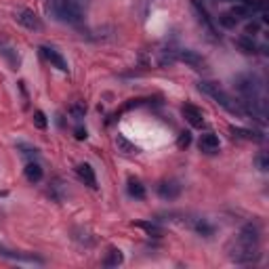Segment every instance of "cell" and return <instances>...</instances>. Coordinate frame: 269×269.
Masks as SVG:
<instances>
[{"instance_id":"obj_1","label":"cell","mask_w":269,"mask_h":269,"mask_svg":"<svg viewBox=\"0 0 269 269\" xmlns=\"http://www.w3.org/2000/svg\"><path fill=\"white\" fill-rule=\"evenodd\" d=\"M87 0H49L47 13L61 23H80L84 19Z\"/></svg>"},{"instance_id":"obj_2","label":"cell","mask_w":269,"mask_h":269,"mask_svg":"<svg viewBox=\"0 0 269 269\" xmlns=\"http://www.w3.org/2000/svg\"><path fill=\"white\" fill-rule=\"evenodd\" d=\"M198 89H200L204 95H208L212 101L219 103L221 107H225L229 111V114H244V109L240 107V103H236L234 99L225 93L217 82H210V80H202V82H198Z\"/></svg>"},{"instance_id":"obj_3","label":"cell","mask_w":269,"mask_h":269,"mask_svg":"<svg viewBox=\"0 0 269 269\" xmlns=\"http://www.w3.org/2000/svg\"><path fill=\"white\" fill-rule=\"evenodd\" d=\"M0 257L5 259H11V261H21V263H32V265H42L45 259L42 257H36L32 252H17V250H9L5 246H0Z\"/></svg>"},{"instance_id":"obj_4","label":"cell","mask_w":269,"mask_h":269,"mask_svg":"<svg viewBox=\"0 0 269 269\" xmlns=\"http://www.w3.org/2000/svg\"><path fill=\"white\" fill-rule=\"evenodd\" d=\"M15 19H17V23H21L23 27H27V30H34V32L42 30V21H40V17L36 15L34 11H30V9H21V11H17V13H15Z\"/></svg>"},{"instance_id":"obj_5","label":"cell","mask_w":269,"mask_h":269,"mask_svg":"<svg viewBox=\"0 0 269 269\" xmlns=\"http://www.w3.org/2000/svg\"><path fill=\"white\" fill-rule=\"evenodd\" d=\"M259 240H261L259 227L254 223H248V225H244V227H242V232H240L236 242L246 244V246H259Z\"/></svg>"},{"instance_id":"obj_6","label":"cell","mask_w":269,"mask_h":269,"mask_svg":"<svg viewBox=\"0 0 269 269\" xmlns=\"http://www.w3.org/2000/svg\"><path fill=\"white\" fill-rule=\"evenodd\" d=\"M181 111H183V118H185L194 129H202V126H204V114H202L200 107H196L191 103H185L181 107Z\"/></svg>"},{"instance_id":"obj_7","label":"cell","mask_w":269,"mask_h":269,"mask_svg":"<svg viewBox=\"0 0 269 269\" xmlns=\"http://www.w3.org/2000/svg\"><path fill=\"white\" fill-rule=\"evenodd\" d=\"M177 59L183 61V63H187V65L194 67V69H204V67H206V59L202 57V55H198L196 51H189V49L179 51V53H177Z\"/></svg>"},{"instance_id":"obj_8","label":"cell","mask_w":269,"mask_h":269,"mask_svg":"<svg viewBox=\"0 0 269 269\" xmlns=\"http://www.w3.org/2000/svg\"><path fill=\"white\" fill-rule=\"evenodd\" d=\"M40 53H42V57H45L51 65L61 69V72H67V61L63 59V55L59 51H55L53 47H40Z\"/></svg>"},{"instance_id":"obj_9","label":"cell","mask_w":269,"mask_h":269,"mask_svg":"<svg viewBox=\"0 0 269 269\" xmlns=\"http://www.w3.org/2000/svg\"><path fill=\"white\" fill-rule=\"evenodd\" d=\"M191 7H194V11L198 13V19L202 21V25L206 27V30H208L212 36H217V27H215V23H212V19L208 17V11L204 9V5L200 3V0H191Z\"/></svg>"},{"instance_id":"obj_10","label":"cell","mask_w":269,"mask_h":269,"mask_svg":"<svg viewBox=\"0 0 269 269\" xmlns=\"http://www.w3.org/2000/svg\"><path fill=\"white\" fill-rule=\"evenodd\" d=\"M158 194L162 200H175V198L181 194V185L177 181H162L158 185Z\"/></svg>"},{"instance_id":"obj_11","label":"cell","mask_w":269,"mask_h":269,"mask_svg":"<svg viewBox=\"0 0 269 269\" xmlns=\"http://www.w3.org/2000/svg\"><path fill=\"white\" fill-rule=\"evenodd\" d=\"M76 173L80 177V181H84V185H89V187H97V177H95V171H93V166L87 164V162H82L76 166Z\"/></svg>"},{"instance_id":"obj_12","label":"cell","mask_w":269,"mask_h":269,"mask_svg":"<svg viewBox=\"0 0 269 269\" xmlns=\"http://www.w3.org/2000/svg\"><path fill=\"white\" fill-rule=\"evenodd\" d=\"M219 137L215 135V133H206V135H202L200 137V149L202 151H206V153H215V151H219Z\"/></svg>"},{"instance_id":"obj_13","label":"cell","mask_w":269,"mask_h":269,"mask_svg":"<svg viewBox=\"0 0 269 269\" xmlns=\"http://www.w3.org/2000/svg\"><path fill=\"white\" fill-rule=\"evenodd\" d=\"M25 179L30 181V183H38V181H42V177H45V173H42V166L38 164V162H30L25 166Z\"/></svg>"},{"instance_id":"obj_14","label":"cell","mask_w":269,"mask_h":269,"mask_svg":"<svg viewBox=\"0 0 269 269\" xmlns=\"http://www.w3.org/2000/svg\"><path fill=\"white\" fill-rule=\"evenodd\" d=\"M122 261H124V254L118 248H109L105 259H103V265L105 267H118V265H122Z\"/></svg>"},{"instance_id":"obj_15","label":"cell","mask_w":269,"mask_h":269,"mask_svg":"<svg viewBox=\"0 0 269 269\" xmlns=\"http://www.w3.org/2000/svg\"><path fill=\"white\" fill-rule=\"evenodd\" d=\"M126 189H129V194L133 198H137V200H143L145 198V187H143V183H141L139 179H129V185H126Z\"/></svg>"},{"instance_id":"obj_16","label":"cell","mask_w":269,"mask_h":269,"mask_svg":"<svg viewBox=\"0 0 269 269\" xmlns=\"http://www.w3.org/2000/svg\"><path fill=\"white\" fill-rule=\"evenodd\" d=\"M232 135L238 137V139H246V141H263V135L261 133H252V131H246V129H238V126H232Z\"/></svg>"},{"instance_id":"obj_17","label":"cell","mask_w":269,"mask_h":269,"mask_svg":"<svg viewBox=\"0 0 269 269\" xmlns=\"http://www.w3.org/2000/svg\"><path fill=\"white\" fill-rule=\"evenodd\" d=\"M116 145H118V149L124 151V153H137V151H139V147H137L135 143H131V141L126 139L124 135H116Z\"/></svg>"},{"instance_id":"obj_18","label":"cell","mask_w":269,"mask_h":269,"mask_svg":"<svg viewBox=\"0 0 269 269\" xmlns=\"http://www.w3.org/2000/svg\"><path fill=\"white\" fill-rule=\"evenodd\" d=\"M236 45L240 47V49H242L244 53H257V42H254L252 40V36H242V38H238L236 40Z\"/></svg>"},{"instance_id":"obj_19","label":"cell","mask_w":269,"mask_h":269,"mask_svg":"<svg viewBox=\"0 0 269 269\" xmlns=\"http://www.w3.org/2000/svg\"><path fill=\"white\" fill-rule=\"evenodd\" d=\"M194 229H196V234H200V236H204V238H208V236H212L215 234V227L208 223V221H204V219H198L196 223H194Z\"/></svg>"},{"instance_id":"obj_20","label":"cell","mask_w":269,"mask_h":269,"mask_svg":"<svg viewBox=\"0 0 269 269\" xmlns=\"http://www.w3.org/2000/svg\"><path fill=\"white\" fill-rule=\"evenodd\" d=\"M137 227H141V229H145L149 236H153V238H160L164 232H162V227H158L156 223H145V221H141V223H135Z\"/></svg>"},{"instance_id":"obj_21","label":"cell","mask_w":269,"mask_h":269,"mask_svg":"<svg viewBox=\"0 0 269 269\" xmlns=\"http://www.w3.org/2000/svg\"><path fill=\"white\" fill-rule=\"evenodd\" d=\"M69 114H72L76 120H82L84 116H87V105L84 103H72L69 105Z\"/></svg>"},{"instance_id":"obj_22","label":"cell","mask_w":269,"mask_h":269,"mask_svg":"<svg viewBox=\"0 0 269 269\" xmlns=\"http://www.w3.org/2000/svg\"><path fill=\"white\" fill-rule=\"evenodd\" d=\"M219 23H221L223 27H229V30H232V27H236L238 19L232 15V13H221V15H219Z\"/></svg>"},{"instance_id":"obj_23","label":"cell","mask_w":269,"mask_h":269,"mask_svg":"<svg viewBox=\"0 0 269 269\" xmlns=\"http://www.w3.org/2000/svg\"><path fill=\"white\" fill-rule=\"evenodd\" d=\"M47 116L45 114H42V111L38 109V111H34V126H36V129H40V131H45L47 129Z\"/></svg>"},{"instance_id":"obj_24","label":"cell","mask_w":269,"mask_h":269,"mask_svg":"<svg viewBox=\"0 0 269 269\" xmlns=\"http://www.w3.org/2000/svg\"><path fill=\"white\" fill-rule=\"evenodd\" d=\"M17 149H21V153L27 156V158H36V156H38V149L36 147H30V145H25V143H19Z\"/></svg>"},{"instance_id":"obj_25","label":"cell","mask_w":269,"mask_h":269,"mask_svg":"<svg viewBox=\"0 0 269 269\" xmlns=\"http://www.w3.org/2000/svg\"><path fill=\"white\" fill-rule=\"evenodd\" d=\"M189 143H191V135L185 131V133H181L179 135V141H177V145L181 147V149H185V147H189Z\"/></svg>"},{"instance_id":"obj_26","label":"cell","mask_w":269,"mask_h":269,"mask_svg":"<svg viewBox=\"0 0 269 269\" xmlns=\"http://www.w3.org/2000/svg\"><path fill=\"white\" fill-rule=\"evenodd\" d=\"M257 162H259V168H261V171H267V156H265V153L259 156Z\"/></svg>"},{"instance_id":"obj_27","label":"cell","mask_w":269,"mask_h":269,"mask_svg":"<svg viewBox=\"0 0 269 269\" xmlns=\"http://www.w3.org/2000/svg\"><path fill=\"white\" fill-rule=\"evenodd\" d=\"M254 32H259V23H248L246 25V36H252Z\"/></svg>"},{"instance_id":"obj_28","label":"cell","mask_w":269,"mask_h":269,"mask_svg":"<svg viewBox=\"0 0 269 269\" xmlns=\"http://www.w3.org/2000/svg\"><path fill=\"white\" fill-rule=\"evenodd\" d=\"M76 139H78V141L87 139V131H84V129H76Z\"/></svg>"},{"instance_id":"obj_29","label":"cell","mask_w":269,"mask_h":269,"mask_svg":"<svg viewBox=\"0 0 269 269\" xmlns=\"http://www.w3.org/2000/svg\"><path fill=\"white\" fill-rule=\"evenodd\" d=\"M238 3H240V5H246V3H250V0H238Z\"/></svg>"}]
</instances>
